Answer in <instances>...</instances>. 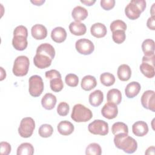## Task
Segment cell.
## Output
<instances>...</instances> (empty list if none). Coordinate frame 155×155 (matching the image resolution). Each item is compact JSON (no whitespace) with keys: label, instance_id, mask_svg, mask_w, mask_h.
<instances>
[{"label":"cell","instance_id":"obj_44","mask_svg":"<svg viewBox=\"0 0 155 155\" xmlns=\"http://www.w3.org/2000/svg\"><path fill=\"white\" fill-rule=\"evenodd\" d=\"M31 2L33 3V4H35V5H38V6H40L43 3L45 2L44 0H39V1H31Z\"/></svg>","mask_w":155,"mask_h":155},{"label":"cell","instance_id":"obj_29","mask_svg":"<svg viewBox=\"0 0 155 155\" xmlns=\"http://www.w3.org/2000/svg\"><path fill=\"white\" fill-rule=\"evenodd\" d=\"M111 131L114 135H116L119 133H128V126L124 122H117L113 124L111 127Z\"/></svg>","mask_w":155,"mask_h":155},{"label":"cell","instance_id":"obj_40","mask_svg":"<svg viewBox=\"0 0 155 155\" xmlns=\"http://www.w3.org/2000/svg\"><path fill=\"white\" fill-rule=\"evenodd\" d=\"M101 6L102 8L105 10H110L114 7L115 1L114 0H101Z\"/></svg>","mask_w":155,"mask_h":155},{"label":"cell","instance_id":"obj_43","mask_svg":"<svg viewBox=\"0 0 155 155\" xmlns=\"http://www.w3.org/2000/svg\"><path fill=\"white\" fill-rule=\"evenodd\" d=\"M81 2L87 6H91L95 3L96 1L95 0H81Z\"/></svg>","mask_w":155,"mask_h":155},{"label":"cell","instance_id":"obj_10","mask_svg":"<svg viewBox=\"0 0 155 155\" xmlns=\"http://www.w3.org/2000/svg\"><path fill=\"white\" fill-rule=\"evenodd\" d=\"M75 48L79 53L84 55H88L94 51V45L90 40L82 38L76 42Z\"/></svg>","mask_w":155,"mask_h":155},{"label":"cell","instance_id":"obj_31","mask_svg":"<svg viewBox=\"0 0 155 155\" xmlns=\"http://www.w3.org/2000/svg\"><path fill=\"white\" fill-rule=\"evenodd\" d=\"M53 133V128L52 126L50 124H42V125L40 126L39 130H38V133L39 135L42 137H48L52 135Z\"/></svg>","mask_w":155,"mask_h":155},{"label":"cell","instance_id":"obj_5","mask_svg":"<svg viewBox=\"0 0 155 155\" xmlns=\"http://www.w3.org/2000/svg\"><path fill=\"white\" fill-rule=\"evenodd\" d=\"M29 59L25 56H18L13 64V73L16 76H24L28 73L29 68Z\"/></svg>","mask_w":155,"mask_h":155},{"label":"cell","instance_id":"obj_25","mask_svg":"<svg viewBox=\"0 0 155 155\" xmlns=\"http://www.w3.org/2000/svg\"><path fill=\"white\" fill-rule=\"evenodd\" d=\"M97 81L96 78L91 75L85 76L81 81V87L85 91H90L96 87Z\"/></svg>","mask_w":155,"mask_h":155},{"label":"cell","instance_id":"obj_39","mask_svg":"<svg viewBox=\"0 0 155 155\" xmlns=\"http://www.w3.org/2000/svg\"><path fill=\"white\" fill-rule=\"evenodd\" d=\"M21 35L26 38L28 36V30L27 28L24 25H19L16 27L13 31V36Z\"/></svg>","mask_w":155,"mask_h":155},{"label":"cell","instance_id":"obj_28","mask_svg":"<svg viewBox=\"0 0 155 155\" xmlns=\"http://www.w3.org/2000/svg\"><path fill=\"white\" fill-rule=\"evenodd\" d=\"M34 153V147L28 142L21 143L17 148V155H32Z\"/></svg>","mask_w":155,"mask_h":155},{"label":"cell","instance_id":"obj_20","mask_svg":"<svg viewBox=\"0 0 155 155\" xmlns=\"http://www.w3.org/2000/svg\"><path fill=\"white\" fill-rule=\"evenodd\" d=\"M70 31L74 35L82 36L85 34L87 31V28L84 24L80 22H71L69 25Z\"/></svg>","mask_w":155,"mask_h":155},{"label":"cell","instance_id":"obj_11","mask_svg":"<svg viewBox=\"0 0 155 155\" xmlns=\"http://www.w3.org/2000/svg\"><path fill=\"white\" fill-rule=\"evenodd\" d=\"M154 91L153 90L145 91L141 96V104L143 108L155 111Z\"/></svg>","mask_w":155,"mask_h":155},{"label":"cell","instance_id":"obj_19","mask_svg":"<svg viewBox=\"0 0 155 155\" xmlns=\"http://www.w3.org/2000/svg\"><path fill=\"white\" fill-rule=\"evenodd\" d=\"M57 129L61 134L63 136H68L73 132L74 128L73 124L70 121L63 120L58 124Z\"/></svg>","mask_w":155,"mask_h":155},{"label":"cell","instance_id":"obj_15","mask_svg":"<svg viewBox=\"0 0 155 155\" xmlns=\"http://www.w3.org/2000/svg\"><path fill=\"white\" fill-rule=\"evenodd\" d=\"M51 38L57 43L63 42L67 38V32L63 27H57L53 28L51 33Z\"/></svg>","mask_w":155,"mask_h":155},{"label":"cell","instance_id":"obj_21","mask_svg":"<svg viewBox=\"0 0 155 155\" xmlns=\"http://www.w3.org/2000/svg\"><path fill=\"white\" fill-rule=\"evenodd\" d=\"M104 94L100 90H96L89 95L88 101L89 103L93 107H96L99 106L103 102Z\"/></svg>","mask_w":155,"mask_h":155},{"label":"cell","instance_id":"obj_4","mask_svg":"<svg viewBox=\"0 0 155 155\" xmlns=\"http://www.w3.org/2000/svg\"><path fill=\"white\" fill-rule=\"evenodd\" d=\"M93 117L92 111L81 104L74 105L71 114V119L76 122H85Z\"/></svg>","mask_w":155,"mask_h":155},{"label":"cell","instance_id":"obj_16","mask_svg":"<svg viewBox=\"0 0 155 155\" xmlns=\"http://www.w3.org/2000/svg\"><path fill=\"white\" fill-rule=\"evenodd\" d=\"M140 89V84L133 81L127 84L125 89V93L128 98H133L139 93Z\"/></svg>","mask_w":155,"mask_h":155},{"label":"cell","instance_id":"obj_35","mask_svg":"<svg viewBox=\"0 0 155 155\" xmlns=\"http://www.w3.org/2000/svg\"><path fill=\"white\" fill-rule=\"evenodd\" d=\"M127 24L125 23V22L119 19L113 21L110 26V30L112 32L118 30L125 31L127 30Z\"/></svg>","mask_w":155,"mask_h":155},{"label":"cell","instance_id":"obj_17","mask_svg":"<svg viewBox=\"0 0 155 155\" xmlns=\"http://www.w3.org/2000/svg\"><path fill=\"white\" fill-rule=\"evenodd\" d=\"M56 97L50 93H46L41 99V104L46 110H52L56 105Z\"/></svg>","mask_w":155,"mask_h":155},{"label":"cell","instance_id":"obj_6","mask_svg":"<svg viewBox=\"0 0 155 155\" xmlns=\"http://www.w3.org/2000/svg\"><path fill=\"white\" fill-rule=\"evenodd\" d=\"M154 58V54L150 56H143L142 58V63L139 68L140 72L148 78H153L155 75Z\"/></svg>","mask_w":155,"mask_h":155},{"label":"cell","instance_id":"obj_7","mask_svg":"<svg viewBox=\"0 0 155 155\" xmlns=\"http://www.w3.org/2000/svg\"><path fill=\"white\" fill-rule=\"evenodd\" d=\"M28 82L30 94L35 97L41 96L44 88L42 78L38 75H33L29 78Z\"/></svg>","mask_w":155,"mask_h":155},{"label":"cell","instance_id":"obj_32","mask_svg":"<svg viewBox=\"0 0 155 155\" xmlns=\"http://www.w3.org/2000/svg\"><path fill=\"white\" fill-rule=\"evenodd\" d=\"M85 154L87 155H101L102 154L101 147L97 143H91L87 147Z\"/></svg>","mask_w":155,"mask_h":155},{"label":"cell","instance_id":"obj_27","mask_svg":"<svg viewBox=\"0 0 155 155\" xmlns=\"http://www.w3.org/2000/svg\"><path fill=\"white\" fill-rule=\"evenodd\" d=\"M142 50L146 56L154 54V41L151 39L144 40L142 44Z\"/></svg>","mask_w":155,"mask_h":155},{"label":"cell","instance_id":"obj_30","mask_svg":"<svg viewBox=\"0 0 155 155\" xmlns=\"http://www.w3.org/2000/svg\"><path fill=\"white\" fill-rule=\"evenodd\" d=\"M100 81L104 85L110 87L113 85L115 82V78L113 74L108 72H105L101 74Z\"/></svg>","mask_w":155,"mask_h":155},{"label":"cell","instance_id":"obj_1","mask_svg":"<svg viewBox=\"0 0 155 155\" xmlns=\"http://www.w3.org/2000/svg\"><path fill=\"white\" fill-rule=\"evenodd\" d=\"M54 56V47L48 43H44L38 47L36 54L33 58V62L38 68H46L50 66Z\"/></svg>","mask_w":155,"mask_h":155},{"label":"cell","instance_id":"obj_37","mask_svg":"<svg viewBox=\"0 0 155 155\" xmlns=\"http://www.w3.org/2000/svg\"><path fill=\"white\" fill-rule=\"evenodd\" d=\"M70 110L69 105L65 102H61L57 107V113L61 116H65L68 114Z\"/></svg>","mask_w":155,"mask_h":155},{"label":"cell","instance_id":"obj_14","mask_svg":"<svg viewBox=\"0 0 155 155\" xmlns=\"http://www.w3.org/2000/svg\"><path fill=\"white\" fill-rule=\"evenodd\" d=\"M132 131L133 134L136 136H144L148 132V125L143 121H137L134 122L132 125Z\"/></svg>","mask_w":155,"mask_h":155},{"label":"cell","instance_id":"obj_13","mask_svg":"<svg viewBox=\"0 0 155 155\" xmlns=\"http://www.w3.org/2000/svg\"><path fill=\"white\" fill-rule=\"evenodd\" d=\"M31 33L33 38L36 40H42L47 36V30L46 27L42 24H35L31 29Z\"/></svg>","mask_w":155,"mask_h":155},{"label":"cell","instance_id":"obj_26","mask_svg":"<svg viewBox=\"0 0 155 155\" xmlns=\"http://www.w3.org/2000/svg\"><path fill=\"white\" fill-rule=\"evenodd\" d=\"M107 99L108 102L113 103L118 105L120 103L122 100V94L120 90L116 88L110 90L107 94Z\"/></svg>","mask_w":155,"mask_h":155},{"label":"cell","instance_id":"obj_24","mask_svg":"<svg viewBox=\"0 0 155 155\" xmlns=\"http://www.w3.org/2000/svg\"><path fill=\"white\" fill-rule=\"evenodd\" d=\"M117 74L119 80L122 81H127L130 79L131 76V68L127 64H122L117 68Z\"/></svg>","mask_w":155,"mask_h":155},{"label":"cell","instance_id":"obj_2","mask_svg":"<svg viewBox=\"0 0 155 155\" xmlns=\"http://www.w3.org/2000/svg\"><path fill=\"white\" fill-rule=\"evenodd\" d=\"M114 143L117 148L123 150L126 153H133L137 148L136 140L124 133L116 134L114 137Z\"/></svg>","mask_w":155,"mask_h":155},{"label":"cell","instance_id":"obj_18","mask_svg":"<svg viewBox=\"0 0 155 155\" xmlns=\"http://www.w3.org/2000/svg\"><path fill=\"white\" fill-rule=\"evenodd\" d=\"M90 32L93 36L97 38H101L106 35L107 30L104 24L97 22L91 25L90 28Z\"/></svg>","mask_w":155,"mask_h":155},{"label":"cell","instance_id":"obj_38","mask_svg":"<svg viewBox=\"0 0 155 155\" xmlns=\"http://www.w3.org/2000/svg\"><path fill=\"white\" fill-rule=\"evenodd\" d=\"M0 153L2 155L9 154L12 150L10 144L7 142H1L0 143Z\"/></svg>","mask_w":155,"mask_h":155},{"label":"cell","instance_id":"obj_3","mask_svg":"<svg viewBox=\"0 0 155 155\" xmlns=\"http://www.w3.org/2000/svg\"><path fill=\"white\" fill-rule=\"evenodd\" d=\"M146 8V1L144 0H132L125 8V13L131 20L137 19Z\"/></svg>","mask_w":155,"mask_h":155},{"label":"cell","instance_id":"obj_45","mask_svg":"<svg viewBox=\"0 0 155 155\" xmlns=\"http://www.w3.org/2000/svg\"><path fill=\"white\" fill-rule=\"evenodd\" d=\"M1 81H2L4 78L6 77V73L5 71L3 69L2 67H1Z\"/></svg>","mask_w":155,"mask_h":155},{"label":"cell","instance_id":"obj_33","mask_svg":"<svg viewBox=\"0 0 155 155\" xmlns=\"http://www.w3.org/2000/svg\"><path fill=\"white\" fill-rule=\"evenodd\" d=\"M50 86L51 90L54 92L61 91L64 87V84L61 78H55L50 79Z\"/></svg>","mask_w":155,"mask_h":155},{"label":"cell","instance_id":"obj_34","mask_svg":"<svg viewBox=\"0 0 155 155\" xmlns=\"http://www.w3.org/2000/svg\"><path fill=\"white\" fill-rule=\"evenodd\" d=\"M112 39L113 41L118 44L124 42L126 39V35L125 31L118 30L112 32Z\"/></svg>","mask_w":155,"mask_h":155},{"label":"cell","instance_id":"obj_9","mask_svg":"<svg viewBox=\"0 0 155 155\" xmlns=\"http://www.w3.org/2000/svg\"><path fill=\"white\" fill-rule=\"evenodd\" d=\"M88 130L95 135L105 136L108 133V124L100 119H96L88 125Z\"/></svg>","mask_w":155,"mask_h":155},{"label":"cell","instance_id":"obj_12","mask_svg":"<svg viewBox=\"0 0 155 155\" xmlns=\"http://www.w3.org/2000/svg\"><path fill=\"white\" fill-rule=\"evenodd\" d=\"M102 115L108 119H113L115 118L118 114V108L117 105L111 103H106L101 110Z\"/></svg>","mask_w":155,"mask_h":155},{"label":"cell","instance_id":"obj_23","mask_svg":"<svg viewBox=\"0 0 155 155\" xmlns=\"http://www.w3.org/2000/svg\"><path fill=\"white\" fill-rule=\"evenodd\" d=\"M71 16L75 21L80 22L85 19L88 16V11L85 8L78 5L73 9Z\"/></svg>","mask_w":155,"mask_h":155},{"label":"cell","instance_id":"obj_46","mask_svg":"<svg viewBox=\"0 0 155 155\" xmlns=\"http://www.w3.org/2000/svg\"><path fill=\"white\" fill-rule=\"evenodd\" d=\"M151 151H154V147L152 146L148 148L145 152V154H151Z\"/></svg>","mask_w":155,"mask_h":155},{"label":"cell","instance_id":"obj_8","mask_svg":"<svg viewBox=\"0 0 155 155\" xmlns=\"http://www.w3.org/2000/svg\"><path fill=\"white\" fill-rule=\"evenodd\" d=\"M35 128V122L33 118L27 117L23 118L18 128L19 134L24 138L30 137Z\"/></svg>","mask_w":155,"mask_h":155},{"label":"cell","instance_id":"obj_22","mask_svg":"<svg viewBox=\"0 0 155 155\" xmlns=\"http://www.w3.org/2000/svg\"><path fill=\"white\" fill-rule=\"evenodd\" d=\"M27 38L21 36V35H16L13 36L12 39V45L13 47L19 51L24 50L28 45Z\"/></svg>","mask_w":155,"mask_h":155},{"label":"cell","instance_id":"obj_42","mask_svg":"<svg viewBox=\"0 0 155 155\" xmlns=\"http://www.w3.org/2000/svg\"><path fill=\"white\" fill-rule=\"evenodd\" d=\"M154 16H151L150 17L147 22V27L152 30H155V24H154Z\"/></svg>","mask_w":155,"mask_h":155},{"label":"cell","instance_id":"obj_36","mask_svg":"<svg viewBox=\"0 0 155 155\" xmlns=\"http://www.w3.org/2000/svg\"><path fill=\"white\" fill-rule=\"evenodd\" d=\"M65 82L67 85L71 87H74L78 85L79 78L75 74L70 73L66 75L65 78Z\"/></svg>","mask_w":155,"mask_h":155},{"label":"cell","instance_id":"obj_41","mask_svg":"<svg viewBox=\"0 0 155 155\" xmlns=\"http://www.w3.org/2000/svg\"><path fill=\"white\" fill-rule=\"evenodd\" d=\"M45 75L46 78L49 79H51L55 78H61L60 73L56 70H50L49 71H47Z\"/></svg>","mask_w":155,"mask_h":155}]
</instances>
